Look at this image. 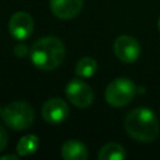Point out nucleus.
<instances>
[{"label":"nucleus","mask_w":160,"mask_h":160,"mask_svg":"<svg viewBox=\"0 0 160 160\" xmlns=\"http://www.w3.org/2000/svg\"><path fill=\"white\" fill-rule=\"evenodd\" d=\"M124 128L130 138L140 142L154 141L160 132L156 115L149 108L131 110L124 120Z\"/></svg>","instance_id":"nucleus-1"},{"label":"nucleus","mask_w":160,"mask_h":160,"mask_svg":"<svg viewBox=\"0 0 160 160\" xmlns=\"http://www.w3.org/2000/svg\"><path fill=\"white\" fill-rule=\"evenodd\" d=\"M64 58L65 46L60 39L54 36H45L36 40L30 49L31 62L44 71L56 69Z\"/></svg>","instance_id":"nucleus-2"},{"label":"nucleus","mask_w":160,"mask_h":160,"mask_svg":"<svg viewBox=\"0 0 160 160\" xmlns=\"http://www.w3.org/2000/svg\"><path fill=\"white\" fill-rule=\"evenodd\" d=\"M1 118L4 122L12 130L20 131L28 129L35 119L34 109L25 101H11L2 109Z\"/></svg>","instance_id":"nucleus-3"},{"label":"nucleus","mask_w":160,"mask_h":160,"mask_svg":"<svg viewBox=\"0 0 160 160\" xmlns=\"http://www.w3.org/2000/svg\"><path fill=\"white\" fill-rule=\"evenodd\" d=\"M136 95V85L128 78L114 79L105 90V100L114 108L128 105Z\"/></svg>","instance_id":"nucleus-4"},{"label":"nucleus","mask_w":160,"mask_h":160,"mask_svg":"<svg viewBox=\"0 0 160 160\" xmlns=\"http://www.w3.org/2000/svg\"><path fill=\"white\" fill-rule=\"evenodd\" d=\"M66 98L78 108H88L94 101L92 89L80 79H72L65 88Z\"/></svg>","instance_id":"nucleus-5"},{"label":"nucleus","mask_w":160,"mask_h":160,"mask_svg":"<svg viewBox=\"0 0 160 160\" xmlns=\"http://www.w3.org/2000/svg\"><path fill=\"white\" fill-rule=\"evenodd\" d=\"M114 52L120 61L131 64L139 59L141 49L136 39L129 35H121L114 42Z\"/></svg>","instance_id":"nucleus-6"},{"label":"nucleus","mask_w":160,"mask_h":160,"mask_svg":"<svg viewBox=\"0 0 160 160\" xmlns=\"http://www.w3.org/2000/svg\"><path fill=\"white\" fill-rule=\"evenodd\" d=\"M34 30L32 18L25 11L15 12L9 20V32L16 40H26Z\"/></svg>","instance_id":"nucleus-7"},{"label":"nucleus","mask_w":160,"mask_h":160,"mask_svg":"<svg viewBox=\"0 0 160 160\" xmlns=\"http://www.w3.org/2000/svg\"><path fill=\"white\" fill-rule=\"evenodd\" d=\"M69 106L60 98H51L46 100L42 105V118L49 124H60L64 122L69 116Z\"/></svg>","instance_id":"nucleus-8"},{"label":"nucleus","mask_w":160,"mask_h":160,"mask_svg":"<svg viewBox=\"0 0 160 160\" xmlns=\"http://www.w3.org/2000/svg\"><path fill=\"white\" fill-rule=\"evenodd\" d=\"M84 0H50L52 14L62 20L75 18L82 9Z\"/></svg>","instance_id":"nucleus-9"},{"label":"nucleus","mask_w":160,"mask_h":160,"mask_svg":"<svg viewBox=\"0 0 160 160\" xmlns=\"http://www.w3.org/2000/svg\"><path fill=\"white\" fill-rule=\"evenodd\" d=\"M61 156L65 160H85L88 159V149L81 141L70 139L62 144Z\"/></svg>","instance_id":"nucleus-10"},{"label":"nucleus","mask_w":160,"mask_h":160,"mask_svg":"<svg viewBox=\"0 0 160 160\" xmlns=\"http://www.w3.org/2000/svg\"><path fill=\"white\" fill-rule=\"evenodd\" d=\"M39 146H40L39 138L34 134H28V135H24L18 141L16 151H18L19 156H29V155L36 152Z\"/></svg>","instance_id":"nucleus-11"},{"label":"nucleus","mask_w":160,"mask_h":160,"mask_svg":"<svg viewBox=\"0 0 160 160\" xmlns=\"http://www.w3.org/2000/svg\"><path fill=\"white\" fill-rule=\"evenodd\" d=\"M125 158H126V151L118 142H109L104 145L98 154L99 160H122Z\"/></svg>","instance_id":"nucleus-12"},{"label":"nucleus","mask_w":160,"mask_h":160,"mask_svg":"<svg viewBox=\"0 0 160 160\" xmlns=\"http://www.w3.org/2000/svg\"><path fill=\"white\" fill-rule=\"evenodd\" d=\"M98 70V62L89 56L81 58L75 66V74L80 78H91Z\"/></svg>","instance_id":"nucleus-13"},{"label":"nucleus","mask_w":160,"mask_h":160,"mask_svg":"<svg viewBox=\"0 0 160 160\" xmlns=\"http://www.w3.org/2000/svg\"><path fill=\"white\" fill-rule=\"evenodd\" d=\"M8 141H9V134L6 129L0 125V152L5 150V148L8 146Z\"/></svg>","instance_id":"nucleus-14"},{"label":"nucleus","mask_w":160,"mask_h":160,"mask_svg":"<svg viewBox=\"0 0 160 160\" xmlns=\"http://www.w3.org/2000/svg\"><path fill=\"white\" fill-rule=\"evenodd\" d=\"M28 52H29V48L25 44H18L14 48V54L16 56H19V58H24Z\"/></svg>","instance_id":"nucleus-15"},{"label":"nucleus","mask_w":160,"mask_h":160,"mask_svg":"<svg viewBox=\"0 0 160 160\" xmlns=\"http://www.w3.org/2000/svg\"><path fill=\"white\" fill-rule=\"evenodd\" d=\"M19 156L18 155H4V156H0V160H6V159H11V160H16Z\"/></svg>","instance_id":"nucleus-16"},{"label":"nucleus","mask_w":160,"mask_h":160,"mask_svg":"<svg viewBox=\"0 0 160 160\" xmlns=\"http://www.w3.org/2000/svg\"><path fill=\"white\" fill-rule=\"evenodd\" d=\"M158 28H159V31H160V18H159V21H158Z\"/></svg>","instance_id":"nucleus-17"},{"label":"nucleus","mask_w":160,"mask_h":160,"mask_svg":"<svg viewBox=\"0 0 160 160\" xmlns=\"http://www.w3.org/2000/svg\"><path fill=\"white\" fill-rule=\"evenodd\" d=\"M1 114H2V109H1V106H0V116H1Z\"/></svg>","instance_id":"nucleus-18"}]
</instances>
